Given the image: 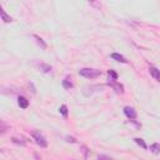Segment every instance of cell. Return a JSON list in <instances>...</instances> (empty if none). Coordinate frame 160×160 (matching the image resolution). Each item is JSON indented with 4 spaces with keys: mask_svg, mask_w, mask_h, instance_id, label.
Wrapping results in <instances>:
<instances>
[{
    "mask_svg": "<svg viewBox=\"0 0 160 160\" xmlns=\"http://www.w3.org/2000/svg\"><path fill=\"white\" fill-rule=\"evenodd\" d=\"M79 75L86 78V79H95L101 75V71L99 69H91V68H82L79 70Z\"/></svg>",
    "mask_w": 160,
    "mask_h": 160,
    "instance_id": "cell-1",
    "label": "cell"
},
{
    "mask_svg": "<svg viewBox=\"0 0 160 160\" xmlns=\"http://www.w3.org/2000/svg\"><path fill=\"white\" fill-rule=\"evenodd\" d=\"M32 138L35 140V142L40 146V148H46L48 146V140L45 139V136L42 134H40L39 131H34L32 132Z\"/></svg>",
    "mask_w": 160,
    "mask_h": 160,
    "instance_id": "cell-2",
    "label": "cell"
},
{
    "mask_svg": "<svg viewBox=\"0 0 160 160\" xmlns=\"http://www.w3.org/2000/svg\"><path fill=\"white\" fill-rule=\"evenodd\" d=\"M108 84H109V85H110L118 94H122V92H124V86H122V84L118 82L116 80H109Z\"/></svg>",
    "mask_w": 160,
    "mask_h": 160,
    "instance_id": "cell-3",
    "label": "cell"
},
{
    "mask_svg": "<svg viewBox=\"0 0 160 160\" xmlns=\"http://www.w3.org/2000/svg\"><path fill=\"white\" fill-rule=\"evenodd\" d=\"M124 114H125L130 120H134V119H136V116H138L135 109L131 108V106H125V108H124Z\"/></svg>",
    "mask_w": 160,
    "mask_h": 160,
    "instance_id": "cell-4",
    "label": "cell"
},
{
    "mask_svg": "<svg viewBox=\"0 0 160 160\" xmlns=\"http://www.w3.org/2000/svg\"><path fill=\"white\" fill-rule=\"evenodd\" d=\"M11 141L14 142V144H18V145H21V146H24V145H26V142H28V140H26V138H24V136H12L11 138Z\"/></svg>",
    "mask_w": 160,
    "mask_h": 160,
    "instance_id": "cell-5",
    "label": "cell"
},
{
    "mask_svg": "<svg viewBox=\"0 0 160 160\" xmlns=\"http://www.w3.org/2000/svg\"><path fill=\"white\" fill-rule=\"evenodd\" d=\"M149 71H150V75H151L156 81L160 82V70H159L158 68H155V66H150V68H149Z\"/></svg>",
    "mask_w": 160,
    "mask_h": 160,
    "instance_id": "cell-6",
    "label": "cell"
},
{
    "mask_svg": "<svg viewBox=\"0 0 160 160\" xmlns=\"http://www.w3.org/2000/svg\"><path fill=\"white\" fill-rule=\"evenodd\" d=\"M18 104H19V106H20L21 109H26V108L29 106V100H28L25 96H19Z\"/></svg>",
    "mask_w": 160,
    "mask_h": 160,
    "instance_id": "cell-7",
    "label": "cell"
},
{
    "mask_svg": "<svg viewBox=\"0 0 160 160\" xmlns=\"http://www.w3.org/2000/svg\"><path fill=\"white\" fill-rule=\"evenodd\" d=\"M62 88L64 89H66V90H70L72 86H74V84H72V81H71V79L69 78V76H66L64 80H62Z\"/></svg>",
    "mask_w": 160,
    "mask_h": 160,
    "instance_id": "cell-8",
    "label": "cell"
},
{
    "mask_svg": "<svg viewBox=\"0 0 160 160\" xmlns=\"http://www.w3.org/2000/svg\"><path fill=\"white\" fill-rule=\"evenodd\" d=\"M111 58H112L114 60L119 61V62H122V64H126V62H128V60L125 59V56H122V55H120V54H118V52L111 54Z\"/></svg>",
    "mask_w": 160,
    "mask_h": 160,
    "instance_id": "cell-9",
    "label": "cell"
},
{
    "mask_svg": "<svg viewBox=\"0 0 160 160\" xmlns=\"http://www.w3.org/2000/svg\"><path fill=\"white\" fill-rule=\"evenodd\" d=\"M150 151H151L152 154H159V152H160V144H158V142L151 144V145H150Z\"/></svg>",
    "mask_w": 160,
    "mask_h": 160,
    "instance_id": "cell-10",
    "label": "cell"
},
{
    "mask_svg": "<svg viewBox=\"0 0 160 160\" xmlns=\"http://www.w3.org/2000/svg\"><path fill=\"white\" fill-rule=\"evenodd\" d=\"M34 39L36 40V42H38V44H39V45H40L42 49H46V44L44 42V40H42L40 36H38V35H34Z\"/></svg>",
    "mask_w": 160,
    "mask_h": 160,
    "instance_id": "cell-11",
    "label": "cell"
},
{
    "mask_svg": "<svg viewBox=\"0 0 160 160\" xmlns=\"http://www.w3.org/2000/svg\"><path fill=\"white\" fill-rule=\"evenodd\" d=\"M59 111H60V114L64 116V118H68V106L66 105H61L60 108H59Z\"/></svg>",
    "mask_w": 160,
    "mask_h": 160,
    "instance_id": "cell-12",
    "label": "cell"
},
{
    "mask_svg": "<svg viewBox=\"0 0 160 160\" xmlns=\"http://www.w3.org/2000/svg\"><path fill=\"white\" fill-rule=\"evenodd\" d=\"M0 12H1V18H2L4 22H10V21H11V18H10L9 15H6V12H5L2 9H0Z\"/></svg>",
    "mask_w": 160,
    "mask_h": 160,
    "instance_id": "cell-13",
    "label": "cell"
},
{
    "mask_svg": "<svg viewBox=\"0 0 160 160\" xmlns=\"http://www.w3.org/2000/svg\"><path fill=\"white\" fill-rule=\"evenodd\" d=\"M134 140H135V142H136L139 146H141L142 149H146V148H148V146H146V144H145V141H144L142 139H140V138H135Z\"/></svg>",
    "mask_w": 160,
    "mask_h": 160,
    "instance_id": "cell-14",
    "label": "cell"
},
{
    "mask_svg": "<svg viewBox=\"0 0 160 160\" xmlns=\"http://www.w3.org/2000/svg\"><path fill=\"white\" fill-rule=\"evenodd\" d=\"M40 70L44 71V72H50L51 71V66L46 65V64H40Z\"/></svg>",
    "mask_w": 160,
    "mask_h": 160,
    "instance_id": "cell-15",
    "label": "cell"
},
{
    "mask_svg": "<svg viewBox=\"0 0 160 160\" xmlns=\"http://www.w3.org/2000/svg\"><path fill=\"white\" fill-rule=\"evenodd\" d=\"M108 75H109V80H118V74L114 70H109Z\"/></svg>",
    "mask_w": 160,
    "mask_h": 160,
    "instance_id": "cell-16",
    "label": "cell"
},
{
    "mask_svg": "<svg viewBox=\"0 0 160 160\" xmlns=\"http://www.w3.org/2000/svg\"><path fill=\"white\" fill-rule=\"evenodd\" d=\"M98 160H112V159L111 158H108V156H104V155H100L98 158Z\"/></svg>",
    "mask_w": 160,
    "mask_h": 160,
    "instance_id": "cell-17",
    "label": "cell"
},
{
    "mask_svg": "<svg viewBox=\"0 0 160 160\" xmlns=\"http://www.w3.org/2000/svg\"><path fill=\"white\" fill-rule=\"evenodd\" d=\"M66 141H69V142H75L76 140H75L74 138H71V136H66Z\"/></svg>",
    "mask_w": 160,
    "mask_h": 160,
    "instance_id": "cell-18",
    "label": "cell"
}]
</instances>
